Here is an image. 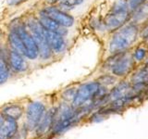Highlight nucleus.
I'll list each match as a JSON object with an SVG mask.
<instances>
[{
	"label": "nucleus",
	"instance_id": "obj_25",
	"mask_svg": "<svg viewBox=\"0 0 148 139\" xmlns=\"http://www.w3.org/2000/svg\"><path fill=\"white\" fill-rule=\"evenodd\" d=\"M61 0H47V3L49 5H54V4H57L58 2H60Z\"/></svg>",
	"mask_w": 148,
	"mask_h": 139
},
{
	"label": "nucleus",
	"instance_id": "obj_12",
	"mask_svg": "<svg viewBox=\"0 0 148 139\" xmlns=\"http://www.w3.org/2000/svg\"><path fill=\"white\" fill-rule=\"evenodd\" d=\"M8 61H9V65H10V68L17 72H25L28 68V64L25 61V59L23 58V56L18 54L14 50H11L9 52Z\"/></svg>",
	"mask_w": 148,
	"mask_h": 139
},
{
	"label": "nucleus",
	"instance_id": "obj_17",
	"mask_svg": "<svg viewBox=\"0 0 148 139\" xmlns=\"http://www.w3.org/2000/svg\"><path fill=\"white\" fill-rule=\"evenodd\" d=\"M132 82L136 88H142L148 82V68H143L139 71L132 78Z\"/></svg>",
	"mask_w": 148,
	"mask_h": 139
},
{
	"label": "nucleus",
	"instance_id": "obj_16",
	"mask_svg": "<svg viewBox=\"0 0 148 139\" xmlns=\"http://www.w3.org/2000/svg\"><path fill=\"white\" fill-rule=\"evenodd\" d=\"M129 89H130V85L128 83H126V82L120 83L119 85H117L112 91H111L109 96H108V99H109L111 101H114L116 99L119 98V97L126 96Z\"/></svg>",
	"mask_w": 148,
	"mask_h": 139
},
{
	"label": "nucleus",
	"instance_id": "obj_11",
	"mask_svg": "<svg viewBox=\"0 0 148 139\" xmlns=\"http://www.w3.org/2000/svg\"><path fill=\"white\" fill-rule=\"evenodd\" d=\"M133 65L131 57H122L116 60L112 65V72L117 76H123L130 72Z\"/></svg>",
	"mask_w": 148,
	"mask_h": 139
},
{
	"label": "nucleus",
	"instance_id": "obj_7",
	"mask_svg": "<svg viewBox=\"0 0 148 139\" xmlns=\"http://www.w3.org/2000/svg\"><path fill=\"white\" fill-rule=\"evenodd\" d=\"M17 120L2 115L0 118V139H11L18 132Z\"/></svg>",
	"mask_w": 148,
	"mask_h": 139
},
{
	"label": "nucleus",
	"instance_id": "obj_19",
	"mask_svg": "<svg viewBox=\"0 0 148 139\" xmlns=\"http://www.w3.org/2000/svg\"><path fill=\"white\" fill-rule=\"evenodd\" d=\"M83 2V0H61L59 2V6L62 8L71 9L74 7H77Z\"/></svg>",
	"mask_w": 148,
	"mask_h": 139
},
{
	"label": "nucleus",
	"instance_id": "obj_3",
	"mask_svg": "<svg viewBox=\"0 0 148 139\" xmlns=\"http://www.w3.org/2000/svg\"><path fill=\"white\" fill-rule=\"evenodd\" d=\"M100 83L98 82H91L82 85L76 91V95L72 101L73 106L81 108L86 102L95 98L97 92L99 91Z\"/></svg>",
	"mask_w": 148,
	"mask_h": 139
},
{
	"label": "nucleus",
	"instance_id": "obj_23",
	"mask_svg": "<svg viewBox=\"0 0 148 139\" xmlns=\"http://www.w3.org/2000/svg\"><path fill=\"white\" fill-rule=\"evenodd\" d=\"M145 0H129V7L132 9L138 8Z\"/></svg>",
	"mask_w": 148,
	"mask_h": 139
},
{
	"label": "nucleus",
	"instance_id": "obj_22",
	"mask_svg": "<svg viewBox=\"0 0 148 139\" xmlns=\"http://www.w3.org/2000/svg\"><path fill=\"white\" fill-rule=\"evenodd\" d=\"M145 54H146V51L143 48H138L135 51V53H134V58L137 60H142L145 57Z\"/></svg>",
	"mask_w": 148,
	"mask_h": 139
},
{
	"label": "nucleus",
	"instance_id": "obj_6",
	"mask_svg": "<svg viewBox=\"0 0 148 139\" xmlns=\"http://www.w3.org/2000/svg\"><path fill=\"white\" fill-rule=\"evenodd\" d=\"M42 14H45L50 19L54 20L56 22H58L59 25H61L65 28L71 27L74 23V19L72 16L69 15L66 12H64L61 9L55 7H48L45 8Z\"/></svg>",
	"mask_w": 148,
	"mask_h": 139
},
{
	"label": "nucleus",
	"instance_id": "obj_20",
	"mask_svg": "<svg viewBox=\"0 0 148 139\" xmlns=\"http://www.w3.org/2000/svg\"><path fill=\"white\" fill-rule=\"evenodd\" d=\"M128 11V4L126 0H117L112 8V12Z\"/></svg>",
	"mask_w": 148,
	"mask_h": 139
},
{
	"label": "nucleus",
	"instance_id": "obj_4",
	"mask_svg": "<svg viewBox=\"0 0 148 139\" xmlns=\"http://www.w3.org/2000/svg\"><path fill=\"white\" fill-rule=\"evenodd\" d=\"M45 113V105L39 101H34L29 104L26 111L27 127L30 130L35 129L40 123Z\"/></svg>",
	"mask_w": 148,
	"mask_h": 139
},
{
	"label": "nucleus",
	"instance_id": "obj_21",
	"mask_svg": "<svg viewBox=\"0 0 148 139\" xmlns=\"http://www.w3.org/2000/svg\"><path fill=\"white\" fill-rule=\"evenodd\" d=\"M76 91L77 90H74V88H71V89H68L66 90L62 95V97L67 101H73L74 99V96L76 95Z\"/></svg>",
	"mask_w": 148,
	"mask_h": 139
},
{
	"label": "nucleus",
	"instance_id": "obj_13",
	"mask_svg": "<svg viewBox=\"0 0 148 139\" xmlns=\"http://www.w3.org/2000/svg\"><path fill=\"white\" fill-rule=\"evenodd\" d=\"M38 21L42 25V27L45 28V29L47 31L58 32V34H61V35H65L67 34V31L64 29L65 27L59 25L58 22H56L54 20L50 19L49 17L45 15V14H41Z\"/></svg>",
	"mask_w": 148,
	"mask_h": 139
},
{
	"label": "nucleus",
	"instance_id": "obj_2",
	"mask_svg": "<svg viewBox=\"0 0 148 139\" xmlns=\"http://www.w3.org/2000/svg\"><path fill=\"white\" fill-rule=\"evenodd\" d=\"M29 29L30 34H32V38L36 43L37 47H38L41 58L44 59H48L52 55V50H51L47 41L45 39L44 28L42 27L38 21H32L29 22Z\"/></svg>",
	"mask_w": 148,
	"mask_h": 139
},
{
	"label": "nucleus",
	"instance_id": "obj_15",
	"mask_svg": "<svg viewBox=\"0 0 148 139\" xmlns=\"http://www.w3.org/2000/svg\"><path fill=\"white\" fill-rule=\"evenodd\" d=\"M23 114V109L18 105H8L2 109V115L12 120H18Z\"/></svg>",
	"mask_w": 148,
	"mask_h": 139
},
{
	"label": "nucleus",
	"instance_id": "obj_18",
	"mask_svg": "<svg viewBox=\"0 0 148 139\" xmlns=\"http://www.w3.org/2000/svg\"><path fill=\"white\" fill-rule=\"evenodd\" d=\"M9 77V66L7 60L0 56V85L6 83Z\"/></svg>",
	"mask_w": 148,
	"mask_h": 139
},
{
	"label": "nucleus",
	"instance_id": "obj_1",
	"mask_svg": "<svg viewBox=\"0 0 148 139\" xmlns=\"http://www.w3.org/2000/svg\"><path fill=\"white\" fill-rule=\"evenodd\" d=\"M138 28L133 25H128L119 31L114 35L109 45V51L113 54H118L128 49L136 40Z\"/></svg>",
	"mask_w": 148,
	"mask_h": 139
},
{
	"label": "nucleus",
	"instance_id": "obj_9",
	"mask_svg": "<svg viewBox=\"0 0 148 139\" xmlns=\"http://www.w3.org/2000/svg\"><path fill=\"white\" fill-rule=\"evenodd\" d=\"M45 31V36L47 43L50 46V48L55 53H60L62 52L65 48V41L63 38V35L58 34V32L47 31L44 28Z\"/></svg>",
	"mask_w": 148,
	"mask_h": 139
},
{
	"label": "nucleus",
	"instance_id": "obj_8",
	"mask_svg": "<svg viewBox=\"0 0 148 139\" xmlns=\"http://www.w3.org/2000/svg\"><path fill=\"white\" fill-rule=\"evenodd\" d=\"M128 18H129L128 11L111 12V14H109V15L106 18L104 23L106 29L109 31H113L121 27L124 23L127 21Z\"/></svg>",
	"mask_w": 148,
	"mask_h": 139
},
{
	"label": "nucleus",
	"instance_id": "obj_24",
	"mask_svg": "<svg viewBox=\"0 0 148 139\" xmlns=\"http://www.w3.org/2000/svg\"><path fill=\"white\" fill-rule=\"evenodd\" d=\"M22 1V0H7V2L8 5H11V6H13V5H17L18 3H21Z\"/></svg>",
	"mask_w": 148,
	"mask_h": 139
},
{
	"label": "nucleus",
	"instance_id": "obj_10",
	"mask_svg": "<svg viewBox=\"0 0 148 139\" xmlns=\"http://www.w3.org/2000/svg\"><path fill=\"white\" fill-rule=\"evenodd\" d=\"M56 111H57V109H52L46 113H45L43 119L41 120L38 126L36 127V133L38 136H45L53 128V125L55 122Z\"/></svg>",
	"mask_w": 148,
	"mask_h": 139
},
{
	"label": "nucleus",
	"instance_id": "obj_14",
	"mask_svg": "<svg viewBox=\"0 0 148 139\" xmlns=\"http://www.w3.org/2000/svg\"><path fill=\"white\" fill-rule=\"evenodd\" d=\"M8 41L14 51H16V52H18V54H21L22 56H25L26 50L24 47V45H23V42L20 37V35L18 34V32L15 30L12 31L10 34H9Z\"/></svg>",
	"mask_w": 148,
	"mask_h": 139
},
{
	"label": "nucleus",
	"instance_id": "obj_5",
	"mask_svg": "<svg viewBox=\"0 0 148 139\" xmlns=\"http://www.w3.org/2000/svg\"><path fill=\"white\" fill-rule=\"evenodd\" d=\"M21 38L23 45L26 50L25 57H27L29 59H35L39 56L38 47H37L35 41L32 38L30 32H28L24 27H18L17 30H15Z\"/></svg>",
	"mask_w": 148,
	"mask_h": 139
}]
</instances>
